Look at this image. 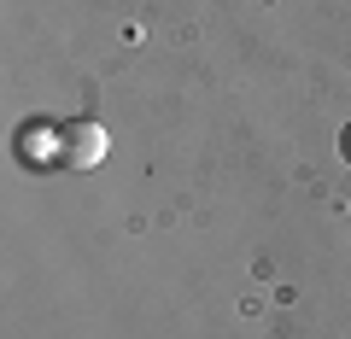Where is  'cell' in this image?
<instances>
[{
    "label": "cell",
    "instance_id": "6da1fadb",
    "mask_svg": "<svg viewBox=\"0 0 351 339\" xmlns=\"http://www.w3.org/2000/svg\"><path fill=\"white\" fill-rule=\"evenodd\" d=\"M106 158V129L94 117H64L53 123V164L59 170H94Z\"/></svg>",
    "mask_w": 351,
    "mask_h": 339
},
{
    "label": "cell",
    "instance_id": "7a4b0ae2",
    "mask_svg": "<svg viewBox=\"0 0 351 339\" xmlns=\"http://www.w3.org/2000/svg\"><path fill=\"white\" fill-rule=\"evenodd\" d=\"M339 158H346V164H351V123H346V129H339Z\"/></svg>",
    "mask_w": 351,
    "mask_h": 339
}]
</instances>
